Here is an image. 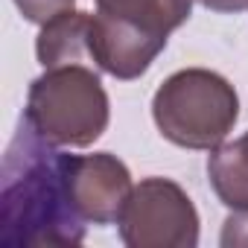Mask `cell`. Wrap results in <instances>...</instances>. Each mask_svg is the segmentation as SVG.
Masks as SVG:
<instances>
[{"label": "cell", "mask_w": 248, "mask_h": 248, "mask_svg": "<svg viewBox=\"0 0 248 248\" xmlns=\"http://www.w3.org/2000/svg\"><path fill=\"white\" fill-rule=\"evenodd\" d=\"M167 41H170V35H158L132 21L111 18L102 12L93 15V30H91L93 64H96V70H102L120 82L140 79L152 67V62L164 53Z\"/></svg>", "instance_id": "8992f818"}, {"label": "cell", "mask_w": 248, "mask_h": 248, "mask_svg": "<svg viewBox=\"0 0 248 248\" xmlns=\"http://www.w3.org/2000/svg\"><path fill=\"white\" fill-rule=\"evenodd\" d=\"M64 155L21 117L0 170L3 248H73L85 239V222L67 193Z\"/></svg>", "instance_id": "6da1fadb"}, {"label": "cell", "mask_w": 248, "mask_h": 248, "mask_svg": "<svg viewBox=\"0 0 248 248\" xmlns=\"http://www.w3.org/2000/svg\"><path fill=\"white\" fill-rule=\"evenodd\" d=\"M64 178L73 210L88 225H114L123 216L135 181L129 167L111 152L64 155Z\"/></svg>", "instance_id": "5b68a950"}, {"label": "cell", "mask_w": 248, "mask_h": 248, "mask_svg": "<svg viewBox=\"0 0 248 248\" xmlns=\"http://www.w3.org/2000/svg\"><path fill=\"white\" fill-rule=\"evenodd\" d=\"M96 12L132 21L158 35H172L193 15V0H96Z\"/></svg>", "instance_id": "9c48e42d"}, {"label": "cell", "mask_w": 248, "mask_h": 248, "mask_svg": "<svg viewBox=\"0 0 248 248\" xmlns=\"http://www.w3.org/2000/svg\"><path fill=\"white\" fill-rule=\"evenodd\" d=\"M24 120L53 146H93L111 120V99L99 70L85 64L44 67L30 82Z\"/></svg>", "instance_id": "3957f363"}, {"label": "cell", "mask_w": 248, "mask_h": 248, "mask_svg": "<svg viewBox=\"0 0 248 248\" xmlns=\"http://www.w3.org/2000/svg\"><path fill=\"white\" fill-rule=\"evenodd\" d=\"M199 3L210 12H219V15H236V12L248 9V0H199Z\"/></svg>", "instance_id": "7c38bea8"}, {"label": "cell", "mask_w": 248, "mask_h": 248, "mask_svg": "<svg viewBox=\"0 0 248 248\" xmlns=\"http://www.w3.org/2000/svg\"><path fill=\"white\" fill-rule=\"evenodd\" d=\"M93 12L67 9L47 21L35 38V56L41 67H64V64H85L93 67V47H91Z\"/></svg>", "instance_id": "52a82bcc"}, {"label": "cell", "mask_w": 248, "mask_h": 248, "mask_svg": "<svg viewBox=\"0 0 248 248\" xmlns=\"http://www.w3.org/2000/svg\"><path fill=\"white\" fill-rule=\"evenodd\" d=\"M219 242H222V248L248 245V210H233V213L225 219Z\"/></svg>", "instance_id": "8fae6325"}, {"label": "cell", "mask_w": 248, "mask_h": 248, "mask_svg": "<svg viewBox=\"0 0 248 248\" xmlns=\"http://www.w3.org/2000/svg\"><path fill=\"white\" fill-rule=\"evenodd\" d=\"M117 225L129 248H196L202 222L178 181L149 175L135 184Z\"/></svg>", "instance_id": "277c9868"}, {"label": "cell", "mask_w": 248, "mask_h": 248, "mask_svg": "<svg viewBox=\"0 0 248 248\" xmlns=\"http://www.w3.org/2000/svg\"><path fill=\"white\" fill-rule=\"evenodd\" d=\"M207 181L225 207L248 210V132L210 149Z\"/></svg>", "instance_id": "ba28073f"}, {"label": "cell", "mask_w": 248, "mask_h": 248, "mask_svg": "<svg viewBox=\"0 0 248 248\" xmlns=\"http://www.w3.org/2000/svg\"><path fill=\"white\" fill-rule=\"evenodd\" d=\"M12 3L18 6V12L24 15V21L44 27V24H47V21H53L56 15H62V12L73 9L76 0H12Z\"/></svg>", "instance_id": "30bf717a"}, {"label": "cell", "mask_w": 248, "mask_h": 248, "mask_svg": "<svg viewBox=\"0 0 248 248\" xmlns=\"http://www.w3.org/2000/svg\"><path fill=\"white\" fill-rule=\"evenodd\" d=\"M152 120L164 140L210 152L228 140L239 120V93L216 70L184 67L167 76L152 96Z\"/></svg>", "instance_id": "7a4b0ae2"}]
</instances>
